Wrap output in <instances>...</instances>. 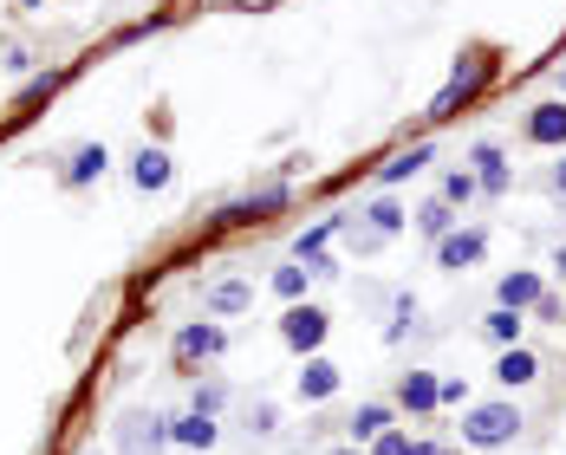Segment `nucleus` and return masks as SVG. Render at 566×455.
Here are the masks:
<instances>
[{"label": "nucleus", "mask_w": 566, "mask_h": 455, "mask_svg": "<svg viewBox=\"0 0 566 455\" xmlns=\"http://www.w3.org/2000/svg\"><path fill=\"white\" fill-rule=\"evenodd\" d=\"M489 72H495V59H489L482 46H476V52H463V65L450 72V85H443V91L430 98V111H424V117H430V124H443V117H456V104H469V98H476V91L489 85Z\"/></svg>", "instance_id": "f257e3e1"}, {"label": "nucleus", "mask_w": 566, "mask_h": 455, "mask_svg": "<svg viewBox=\"0 0 566 455\" xmlns=\"http://www.w3.org/2000/svg\"><path fill=\"white\" fill-rule=\"evenodd\" d=\"M521 404L515 397H502V404H476L469 417H463V443H476V450H502V443H515L521 437Z\"/></svg>", "instance_id": "f03ea898"}, {"label": "nucleus", "mask_w": 566, "mask_h": 455, "mask_svg": "<svg viewBox=\"0 0 566 455\" xmlns=\"http://www.w3.org/2000/svg\"><path fill=\"white\" fill-rule=\"evenodd\" d=\"M326 332H332V313H326V306H287V319H280V339H287L293 352H306V358H319Z\"/></svg>", "instance_id": "7ed1b4c3"}, {"label": "nucleus", "mask_w": 566, "mask_h": 455, "mask_svg": "<svg viewBox=\"0 0 566 455\" xmlns=\"http://www.w3.org/2000/svg\"><path fill=\"white\" fill-rule=\"evenodd\" d=\"M228 352V332L215 326V319H202V326H183L176 332V365H196V358H222Z\"/></svg>", "instance_id": "20e7f679"}, {"label": "nucleus", "mask_w": 566, "mask_h": 455, "mask_svg": "<svg viewBox=\"0 0 566 455\" xmlns=\"http://www.w3.org/2000/svg\"><path fill=\"white\" fill-rule=\"evenodd\" d=\"M163 424H169V417H156V410H150V417H143V410L124 417V424H117V455H156V443L169 437Z\"/></svg>", "instance_id": "39448f33"}, {"label": "nucleus", "mask_w": 566, "mask_h": 455, "mask_svg": "<svg viewBox=\"0 0 566 455\" xmlns=\"http://www.w3.org/2000/svg\"><path fill=\"white\" fill-rule=\"evenodd\" d=\"M482 254H489V235H482V228H463V235H443V241H437V267H450V274L476 267Z\"/></svg>", "instance_id": "423d86ee"}, {"label": "nucleus", "mask_w": 566, "mask_h": 455, "mask_svg": "<svg viewBox=\"0 0 566 455\" xmlns=\"http://www.w3.org/2000/svg\"><path fill=\"white\" fill-rule=\"evenodd\" d=\"M528 143L566 150V104H534V111H528Z\"/></svg>", "instance_id": "0eeeda50"}, {"label": "nucleus", "mask_w": 566, "mask_h": 455, "mask_svg": "<svg viewBox=\"0 0 566 455\" xmlns=\"http://www.w3.org/2000/svg\"><path fill=\"white\" fill-rule=\"evenodd\" d=\"M130 182L150 195V189H169V150H156V143H143L137 156H130Z\"/></svg>", "instance_id": "6e6552de"}, {"label": "nucleus", "mask_w": 566, "mask_h": 455, "mask_svg": "<svg viewBox=\"0 0 566 455\" xmlns=\"http://www.w3.org/2000/svg\"><path fill=\"white\" fill-rule=\"evenodd\" d=\"M437 391H443V384H437V371H404L398 404H404L411 417H430V410H437Z\"/></svg>", "instance_id": "1a4fd4ad"}, {"label": "nucleus", "mask_w": 566, "mask_h": 455, "mask_svg": "<svg viewBox=\"0 0 566 455\" xmlns=\"http://www.w3.org/2000/svg\"><path fill=\"white\" fill-rule=\"evenodd\" d=\"M495 378H502L508 391H521V384H534V378H541V358H534L528 345H508V352L495 358Z\"/></svg>", "instance_id": "9d476101"}, {"label": "nucleus", "mask_w": 566, "mask_h": 455, "mask_svg": "<svg viewBox=\"0 0 566 455\" xmlns=\"http://www.w3.org/2000/svg\"><path fill=\"white\" fill-rule=\"evenodd\" d=\"M104 169H111V150H104V143H85V150L65 163V189H85V182H98Z\"/></svg>", "instance_id": "9b49d317"}, {"label": "nucleus", "mask_w": 566, "mask_h": 455, "mask_svg": "<svg viewBox=\"0 0 566 455\" xmlns=\"http://www.w3.org/2000/svg\"><path fill=\"white\" fill-rule=\"evenodd\" d=\"M339 391V365L332 358H306V371H300V397L306 404H326Z\"/></svg>", "instance_id": "f8f14e48"}, {"label": "nucleus", "mask_w": 566, "mask_h": 455, "mask_svg": "<svg viewBox=\"0 0 566 455\" xmlns=\"http://www.w3.org/2000/svg\"><path fill=\"white\" fill-rule=\"evenodd\" d=\"M280 202H287V189H280V182H267L261 195H248V202H235V208H228L222 222H228V228H241V222H267V208H280Z\"/></svg>", "instance_id": "ddd939ff"}, {"label": "nucleus", "mask_w": 566, "mask_h": 455, "mask_svg": "<svg viewBox=\"0 0 566 455\" xmlns=\"http://www.w3.org/2000/svg\"><path fill=\"white\" fill-rule=\"evenodd\" d=\"M541 300H548L541 274H508V280H502V306H508V313H528V306H541Z\"/></svg>", "instance_id": "4468645a"}, {"label": "nucleus", "mask_w": 566, "mask_h": 455, "mask_svg": "<svg viewBox=\"0 0 566 455\" xmlns=\"http://www.w3.org/2000/svg\"><path fill=\"white\" fill-rule=\"evenodd\" d=\"M391 424H398V417H391V404H359V417L345 424V430H352V450H359V443H378Z\"/></svg>", "instance_id": "2eb2a0df"}, {"label": "nucleus", "mask_w": 566, "mask_h": 455, "mask_svg": "<svg viewBox=\"0 0 566 455\" xmlns=\"http://www.w3.org/2000/svg\"><path fill=\"white\" fill-rule=\"evenodd\" d=\"M469 163H476V182H482L489 195H502V189H508V163H502V150H495V143H476V156H469Z\"/></svg>", "instance_id": "dca6fc26"}, {"label": "nucleus", "mask_w": 566, "mask_h": 455, "mask_svg": "<svg viewBox=\"0 0 566 455\" xmlns=\"http://www.w3.org/2000/svg\"><path fill=\"white\" fill-rule=\"evenodd\" d=\"M254 306V287L248 280H215L209 287V313H248Z\"/></svg>", "instance_id": "f3484780"}, {"label": "nucleus", "mask_w": 566, "mask_h": 455, "mask_svg": "<svg viewBox=\"0 0 566 455\" xmlns=\"http://www.w3.org/2000/svg\"><path fill=\"white\" fill-rule=\"evenodd\" d=\"M169 437H176L183 450H209V443L222 437V424H215V417H196V410H189L183 424H169Z\"/></svg>", "instance_id": "a211bd4d"}, {"label": "nucleus", "mask_w": 566, "mask_h": 455, "mask_svg": "<svg viewBox=\"0 0 566 455\" xmlns=\"http://www.w3.org/2000/svg\"><path fill=\"white\" fill-rule=\"evenodd\" d=\"M430 156H437L430 143H411L404 156H391V163L378 169V182H404V176H417V169H430Z\"/></svg>", "instance_id": "6ab92c4d"}, {"label": "nucleus", "mask_w": 566, "mask_h": 455, "mask_svg": "<svg viewBox=\"0 0 566 455\" xmlns=\"http://www.w3.org/2000/svg\"><path fill=\"white\" fill-rule=\"evenodd\" d=\"M339 228H345V222H339V215H326V222H313V228H306V235H300V241H293V254H300V261H319V248H326V241H332V235H339Z\"/></svg>", "instance_id": "aec40b11"}, {"label": "nucleus", "mask_w": 566, "mask_h": 455, "mask_svg": "<svg viewBox=\"0 0 566 455\" xmlns=\"http://www.w3.org/2000/svg\"><path fill=\"white\" fill-rule=\"evenodd\" d=\"M482 332H489V339H495V345L508 352V345H521V313H508V306H495V313L482 319Z\"/></svg>", "instance_id": "412c9836"}, {"label": "nucleus", "mask_w": 566, "mask_h": 455, "mask_svg": "<svg viewBox=\"0 0 566 455\" xmlns=\"http://www.w3.org/2000/svg\"><path fill=\"white\" fill-rule=\"evenodd\" d=\"M450 222H456V215H450V202H424V208H417V228H424L430 241H443V235H456Z\"/></svg>", "instance_id": "4be33fe9"}, {"label": "nucleus", "mask_w": 566, "mask_h": 455, "mask_svg": "<svg viewBox=\"0 0 566 455\" xmlns=\"http://www.w3.org/2000/svg\"><path fill=\"white\" fill-rule=\"evenodd\" d=\"M306 287H313V267H274V293H280V300H293V306H300V293H306Z\"/></svg>", "instance_id": "5701e85b"}, {"label": "nucleus", "mask_w": 566, "mask_h": 455, "mask_svg": "<svg viewBox=\"0 0 566 455\" xmlns=\"http://www.w3.org/2000/svg\"><path fill=\"white\" fill-rule=\"evenodd\" d=\"M476 189H482L476 169H450V176H443V202H450V208H456V202H476Z\"/></svg>", "instance_id": "b1692460"}, {"label": "nucleus", "mask_w": 566, "mask_h": 455, "mask_svg": "<svg viewBox=\"0 0 566 455\" xmlns=\"http://www.w3.org/2000/svg\"><path fill=\"white\" fill-rule=\"evenodd\" d=\"M365 228H378V235L391 241V235L404 228V208H398V202H372V208H365Z\"/></svg>", "instance_id": "393cba45"}, {"label": "nucleus", "mask_w": 566, "mask_h": 455, "mask_svg": "<svg viewBox=\"0 0 566 455\" xmlns=\"http://www.w3.org/2000/svg\"><path fill=\"white\" fill-rule=\"evenodd\" d=\"M222 404H228V384H215V378H209V384H196V417H215Z\"/></svg>", "instance_id": "a878e982"}, {"label": "nucleus", "mask_w": 566, "mask_h": 455, "mask_svg": "<svg viewBox=\"0 0 566 455\" xmlns=\"http://www.w3.org/2000/svg\"><path fill=\"white\" fill-rule=\"evenodd\" d=\"M372 455H411V437H404V430H385V437L372 443Z\"/></svg>", "instance_id": "bb28decb"}, {"label": "nucleus", "mask_w": 566, "mask_h": 455, "mask_svg": "<svg viewBox=\"0 0 566 455\" xmlns=\"http://www.w3.org/2000/svg\"><path fill=\"white\" fill-rule=\"evenodd\" d=\"M443 404H469V384H463V378H450V384L437 391V410H443Z\"/></svg>", "instance_id": "cd10ccee"}, {"label": "nucleus", "mask_w": 566, "mask_h": 455, "mask_svg": "<svg viewBox=\"0 0 566 455\" xmlns=\"http://www.w3.org/2000/svg\"><path fill=\"white\" fill-rule=\"evenodd\" d=\"M274 424H280V417H274V404H261V410H254V437H274Z\"/></svg>", "instance_id": "c85d7f7f"}, {"label": "nucleus", "mask_w": 566, "mask_h": 455, "mask_svg": "<svg viewBox=\"0 0 566 455\" xmlns=\"http://www.w3.org/2000/svg\"><path fill=\"white\" fill-rule=\"evenodd\" d=\"M411 455H456V450H443V443H411Z\"/></svg>", "instance_id": "c756f323"}, {"label": "nucleus", "mask_w": 566, "mask_h": 455, "mask_svg": "<svg viewBox=\"0 0 566 455\" xmlns=\"http://www.w3.org/2000/svg\"><path fill=\"white\" fill-rule=\"evenodd\" d=\"M554 189L566 195V150H561V169H554Z\"/></svg>", "instance_id": "7c9ffc66"}, {"label": "nucleus", "mask_w": 566, "mask_h": 455, "mask_svg": "<svg viewBox=\"0 0 566 455\" xmlns=\"http://www.w3.org/2000/svg\"><path fill=\"white\" fill-rule=\"evenodd\" d=\"M554 267H561V274H566V248H561V261H554Z\"/></svg>", "instance_id": "2f4dec72"}, {"label": "nucleus", "mask_w": 566, "mask_h": 455, "mask_svg": "<svg viewBox=\"0 0 566 455\" xmlns=\"http://www.w3.org/2000/svg\"><path fill=\"white\" fill-rule=\"evenodd\" d=\"M339 455H372V450H339Z\"/></svg>", "instance_id": "473e14b6"}, {"label": "nucleus", "mask_w": 566, "mask_h": 455, "mask_svg": "<svg viewBox=\"0 0 566 455\" xmlns=\"http://www.w3.org/2000/svg\"><path fill=\"white\" fill-rule=\"evenodd\" d=\"M20 7H39V0H20Z\"/></svg>", "instance_id": "72a5a7b5"}]
</instances>
